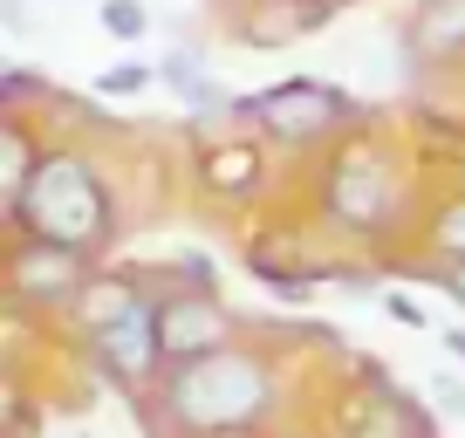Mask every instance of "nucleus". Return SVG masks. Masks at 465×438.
I'll return each instance as SVG.
<instances>
[{
  "mask_svg": "<svg viewBox=\"0 0 465 438\" xmlns=\"http://www.w3.org/2000/svg\"><path fill=\"white\" fill-rule=\"evenodd\" d=\"M89 274H96L89 254L55 247V240L15 234V240H7V254H0V294H7L21 315H69Z\"/></svg>",
  "mask_w": 465,
  "mask_h": 438,
  "instance_id": "nucleus-5",
  "label": "nucleus"
},
{
  "mask_svg": "<svg viewBox=\"0 0 465 438\" xmlns=\"http://www.w3.org/2000/svg\"><path fill=\"white\" fill-rule=\"evenodd\" d=\"M404 42L424 62H465V0H418Z\"/></svg>",
  "mask_w": 465,
  "mask_h": 438,
  "instance_id": "nucleus-12",
  "label": "nucleus"
},
{
  "mask_svg": "<svg viewBox=\"0 0 465 438\" xmlns=\"http://www.w3.org/2000/svg\"><path fill=\"white\" fill-rule=\"evenodd\" d=\"M35 164H42V144H35V131L15 117V110H0V219H15V199L28 192Z\"/></svg>",
  "mask_w": 465,
  "mask_h": 438,
  "instance_id": "nucleus-13",
  "label": "nucleus"
},
{
  "mask_svg": "<svg viewBox=\"0 0 465 438\" xmlns=\"http://www.w3.org/2000/svg\"><path fill=\"white\" fill-rule=\"evenodd\" d=\"M377 302H383V308H391V315H397V322H404V329H431V315H424V308H418V302H411V294H397V288H383V294H377Z\"/></svg>",
  "mask_w": 465,
  "mask_h": 438,
  "instance_id": "nucleus-18",
  "label": "nucleus"
},
{
  "mask_svg": "<svg viewBox=\"0 0 465 438\" xmlns=\"http://www.w3.org/2000/svg\"><path fill=\"white\" fill-rule=\"evenodd\" d=\"M342 438H438V411L424 397H411L404 383H391V370H370L363 411L349 418Z\"/></svg>",
  "mask_w": 465,
  "mask_h": 438,
  "instance_id": "nucleus-8",
  "label": "nucleus"
},
{
  "mask_svg": "<svg viewBox=\"0 0 465 438\" xmlns=\"http://www.w3.org/2000/svg\"><path fill=\"white\" fill-rule=\"evenodd\" d=\"M96 21H103V35H116V42H144L151 35L144 0H96Z\"/></svg>",
  "mask_w": 465,
  "mask_h": 438,
  "instance_id": "nucleus-15",
  "label": "nucleus"
},
{
  "mask_svg": "<svg viewBox=\"0 0 465 438\" xmlns=\"http://www.w3.org/2000/svg\"><path fill=\"white\" fill-rule=\"evenodd\" d=\"M431 411L465 424V377H459V370H431Z\"/></svg>",
  "mask_w": 465,
  "mask_h": 438,
  "instance_id": "nucleus-17",
  "label": "nucleus"
},
{
  "mask_svg": "<svg viewBox=\"0 0 465 438\" xmlns=\"http://www.w3.org/2000/svg\"><path fill=\"white\" fill-rule=\"evenodd\" d=\"M0 21H7L15 35H28V7H21V0H0Z\"/></svg>",
  "mask_w": 465,
  "mask_h": 438,
  "instance_id": "nucleus-21",
  "label": "nucleus"
},
{
  "mask_svg": "<svg viewBox=\"0 0 465 438\" xmlns=\"http://www.w3.org/2000/svg\"><path fill=\"white\" fill-rule=\"evenodd\" d=\"M418 240H424L431 261H465V192H451V199H438L431 213H424Z\"/></svg>",
  "mask_w": 465,
  "mask_h": 438,
  "instance_id": "nucleus-14",
  "label": "nucleus"
},
{
  "mask_svg": "<svg viewBox=\"0 0 465 438\" xmlns=\"http://www.w3.org/2000/svg\"><path fill=\"white\" fill-rule=\"evenodd\" d=\"M424 281H438V288H445L451 302L465 308V261H438V267H431V274H424Z\"/></svg>",
  "mask_w": 465,
  "mask_h": 438,
  "instance_id": "nucleus-20",
  "label": "nucleus"
},
{
  "mask_svg": "<svg viewBox=\"0 0 465 438\" xmlns=\"http://www.w3.org/2000/svg\"><path fill=\"white\" fill-rule=\"evenodd\" d=\"M322 219L349 240H397L411 226V178L377 137H349L335 144L329 172H322Z\"/></svg>",
  "mask_w": 465,
  "mask_h": 438,
  "instance_id": "nucleus-3",
  "label": "nucleus"
},
{
  "mask_svg": "<svg viewBox=\"0 0 465 438\" xmlns=\"http://www.w3.org/2000/svg\"><path fill=\"white\" fill-rule=\"evenodd\" d=\"M151 308V281L131 274V267H96V274L83 281V294H75L69 308V329L75 336H96V329H116V322H131Z\"/></svg>",
  "mask_w": 465,
  "mask_h": 438,
  "instance_id": "nucleus-9",
  "label": "nucleus"
},
{
  "mask_svg": "<svg viewBox=\"0 0 465 438\" xmlns=\"http://www.w3.org/2000/svg\"><path fill=\"white\" fill-rule=\"evenodd\" d=\"M151 83H158V69H151V62H116V69L96 75V96H144Z\"/></svg>",
  "mask_w": 465,
  "mask_h": 438,
  "instance_id": "nucleus-16",
  "label": "nucleus"
},
{
  "mask_svg": "<svg viewBox=\"0 0 465 438\" xmlns=\"http://www.w3.org/2000/svg\"><path fill=\"white\" fill-rule=\"evenodd\" d=\"M438 336H445V350H451V363H459V370H465V322H459V329H438Z\"/></svg>",
  "mask_w": 465,
  "mask_h": 438,
  "instance_id": "nucleus-22",
  "label": "nucleus"
},
{
  "mask_svg": "<svg viewBox=\"0 0 465 438\" xmlns=\"http://www.w3.org/2000/svg\"><path fill=\"white\" fill-rule=\"evenodd\" d=\"M302 7H322V15H335V7H349V0H302Z\"/></svg>",
  "mask_w": 465,
  "mask_h": 438,
  "instance_id": "nucleus-23",
  "label": "nucleus"
},
{
  "mask_svg": "<svg viewBox=\"0 0 465 438\" xmlns=\"http://www.w3.org/2000/svg\"><path fill=\"white\" fill-rule=\"evenodd\" d=\"M28 418V404H21V391H15V377L0 370V432H15V424Z\"/></svg>",
  "mask_w": 465,
  "mask_h": 438,
  "instance_id": "nucleus-19",
  "label": "nucleus"
},
{
  "mask_svg": "<svg viewBox=\"0 0 465 438\" xmlns=\"http://www.w3.org/2000/svg\"><path fill=\"white\" fill-rule=\"evenodd\" d=\"M253 438H308V432H274V424H267V432H253Z\"/></svg>",
  "mask_w": 465,
  "mask_h": 438,
  "instance_id": "nucleus-24",
  "label": "nucleus"
},
{
  "mask_svg": "<svg viewBox=\"0 0 465 438\" xmlns=\"http://www.w3.org/2000/svg\"><path fill=\"white\" fill-rule=\"evenodd\" d=\"M83 356L96 363V377L110 383V391L124 397H144L151 383L164 377V350H158V322L131 315V322H116V329H96V336H83Z\"/></svg>",
  "mask_w": 465,
  "mask_h": 438,
  "instance_id": "nucleus-7",
  "label": "nucleus"
},
{
  "mask_svg": "<svg viewBox=\"0 0 465 438\" xmlns=\"http://www.w3.org/2000/svg\"><path fill=\"white\" fill-rule=\"evenodd\" d=\"M0 438H15V432H0Z\"/></svg>",
  "mask_w": 465,
  "mask_h": 438,
  "instance_id": "nucleus-26",
  "label": "nucleus"
},
{
  "mask_svg": "<svg viewBox=\"0 0 465 438\" xmlns=\"http://www.w3.org/2000/svg\"><path fill=\"white\" fill-rule=\"evenodd\" d=\"M15 234L28 240H55V247H75L96 261L116 240V192L103 178V164L89 151H42L28 192L15 199Z\"/></svg>",
  "mask_w": 465,
  "mask_h": 438,
  "instance_id": "nucleus-2",
  "label": "nucleus"
},
{
  "mask_svg": "<svg viewBox=\"0 0 465 438\" xmlns=\"http://www.w3.org/2000/svg\"><path fill=\"white\" fill-rule=\"evenodd\" d=\"M232 124H247V131L274 137V144H329V137L356 131L363 124V110H356V96H342L335 83H315V75H288V83H267L253 89V96L232 103Z\"/></svg>",
  "mask_w": 465,
  "mask_h": 438,
  "instance_id": "nucleus-4",
  "label": "nucleus"
},
{
  "mask_svg": "<svg viewBox=\"0 0 465 438\" xmlns=\"http://www.w3.org/2000/svg\"><path fill=\"white\" fill-rule=\"evenodd\" d=\"M281 411V363L267 350L226 343L199 363L158 377V424L172 438H253Z\"/></svg>",
  "mask_w": 465,
  "mask_h": 438,
  "instance_id": "nucleus-1",
  "label": "nucleus"
},
{
  "mask_svg": "<svg viewBox=\"0 0 465 438\" xmlns=\"http://www.w3.org/2000/svg\"><path fill=\"white\" fill-rule=\"evenodd\" d=\"M0 75H7V55H0Z\"/></svg>",
  "mask_w": 465,
  "mask_h": 438,
  "instance_id": "nucleus-25",
  "label": "nucleus"
},
{
  "mask_svg": "<svg viewBox=\"0 0 465 438\" xmlns=\"http://www.w3.org/2000/svg\"><path fill=\"white\" fill-rule=\"evenodd\" d=\"M158 83L172 89L178 103H185L192 117H213V124H232V89L213 75V62L199 55V48H172V55H158Z\"/></svg>",
  "mask_w": 465,
  "mask_h": 438,
  "instance_id": "nucleus-10",
  "label": "nucleus"
},
{
  "mask_svg": "<svg viewBox=\"0 0 465 438\" xmlns=\"http://www.w3.org/2000/svg\"><path fill=\"white\" fill-rule=\"evenodd\" d=\"M267 178V151L253 137H226V144H205L199 151V185L213 199H253Z\"/></svg>",
  "mask_w": 465,
  "mask_h": 438,
  "instance_id": "nucleus-11",
  "label": "nucleus"
},
{
  "mask_svg": "<svg viewBox=\"0 0 465 438\" xmlns=\"http://www.w3.org/2000/svg\"><path fill=\"white\" fill-rule=\"evenodd\" d=\"M151 322H158V350H164V370L172 363H199V356L226 350L232 343V308L219 302V288H158L151 281Z\"/></svg>",
  "mask_w": 465,
  "mask_h": 438,
  "instance_id": "nucleus-6",
  "label": "nucleus"
}]
</instances>
